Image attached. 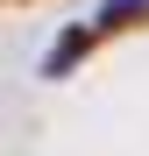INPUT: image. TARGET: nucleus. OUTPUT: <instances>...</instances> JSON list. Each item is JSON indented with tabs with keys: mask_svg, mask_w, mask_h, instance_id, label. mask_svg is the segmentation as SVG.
Instances as JSON below:
<instances>
[{
	"mask_svg": "<svg viewBox=\"0 0 149 156\" xmlns=\"http://www.w3.org/2000/svg\"><path fill=\"white\" fill-rule=\"evenodd\" d=\"M135 14H149V0H107V7H99V29H121V21H135Z\"/></svg>",
	"mask_w": 149,
	"mask_h": 156,
	"instance_id": "obj_1",
	"label": "nucleus"
},
{
	"mask_svg": "<svg viewBox=\"0 0 149 156\" xmlns=\"http://www.w3.org/2000/svg\"><path fill=\"white\" fill-rule=\"evenodd\" d=\"M78 50H85V36H78V29H71V36H57V50H50V71H64Z\"/></svg>",
	"mask_w": 149,
	"mask_h": 156,
	"instance_id": "obj_2",
	"label": "nucleus"
}]
</instances>
